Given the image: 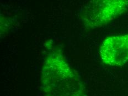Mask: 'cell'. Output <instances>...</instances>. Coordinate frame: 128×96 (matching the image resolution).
Instances as JSON below:
<instances>
[{"label":"cell","mask_w":128,"mask_h":96,"mask_svg":"<svg viewBox=\"0 0 128 96\" xmlns=\"http://www.w3.org/2000/svg\"><path fill=\"white\" fill-rule=\"evenodd\" d=\"M40 84L44 96H84L80 76L58 50L50 52L44 60Z\"/></svg>","instance_id":"obj_1"},{"label":"cell","mask_w":128,"mask_h":96,"mask_svg":"<svg viewBox=\"0 0 128 96\" xmlns=\"http://www.w3.org/2000/svg\"><path fill=\"white\" fill-rule=\"evenodd\" d=\"M128 10V0H90L81 13V20L87 29L108 24Z\"/></svg>","instance_id":"obj_2"},{"label":"cell","mask_w":128,"mask_h":96,"mask_svg":"<svg viewBox=\"0 0 128 96\" xmlns=\"http://www.w3.org/2000/svg\"><path fill=\"white\" fill-rule=\"evenodd\" d=\"M101 60L110 66H122L128 61V34L106 38L100 45Z\"/></svg>","instance_id":"obj_3"}]
</instances>
